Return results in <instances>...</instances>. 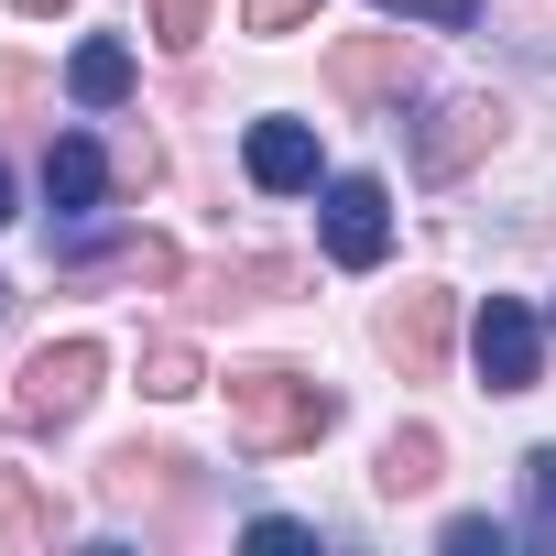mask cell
Returning a JSON list of instances; mask_svg holds the SVG:
<instances>
[{"label":"cell","instance_id":"cell-1","mask_svg":"<svg viewBox=\"0 0 556 556\" xmlns=\"http://www.w3.org/2000/svg\"><path fill=\"white\" fill-rule=\"evenodd\" d=\"M328 426H339V393H328V382H306V371H285V361H251V371H229V437H240L251 458L317 447Z\"/></svg>","mask_w":556,"mask_h":556},{"label":"cell","instance_id":"cell-2","mask_svg":"<svg viewBox=\"0 0 556 556\" xmlns=\"http://www.w3.org/2000/svg\"><path fill=\"white\" fill-rule=\"evenodd\" d=\"M99 371H110V361H99V339H55V350H34V361H23L12 415H23L34 437H45V426H77V415H88V393H99Z\"/></svg>","mask_w":556,"mask_h":556},{"label":"cell","instance_id":"cell-3","mask_svg":"<svg viewBox=\"0 0 556 556\" xmlns=\"http://www.w3.org/2000/svg\"><path fill=\"white\" fill-rule=\"evenodd\" d=\"M415 88V45L404 34H350V45H328V99L339 110H382V99H404Z\"/></svg>","mask_w":556,"mask_h":556},{"label":"cell","instance_id":"cell-4","mask_svg":"<svg viewBox=\"0 0 556 556\" xmlns=\"http://www.w3.org/2000/svg\"><path fill=\"white\" fill-rule=\"evenodd\" d=\"M393 251V197H382V175H339L328 186V262L339 273H371Z\"/></svg>","mask_w":556,"mask_h":556},{"label":"cell","instance_id":"cell-5","mask_svg":"<svg viewBox=\"0 0 556 556\" xmlns=\"http://www.w3.org/2000/svg\"><path fill=\"white\" fill-rule=\"evenodd\" d=\"M469 350H480V382H491V393H534V371H545V328H534V306H513V295L480 306Z\"/></svg>","mask_w":556,"mask_h":556},{"label":"cell","instance_id":"cell-6","mask_svg":"<svg viewBox=\"0 0 556 556\" xmlns=\"http://www.w3.org/2000/svg\"><path fill=\"white\" fill-rule=\"evenodd\" d=\"M491 142H502V99H447V110H426L415 164H426V175H469Z\"/></svg>","mask_w":556,"mask_h":556},{"label":"cell","instance_id":"cell-7","mask_svg":"<svg viewBox=\"0 0 556 556\" xmlns=\"http://www.w3.org/2000/svg\"><path fill=\"white\" fill-rule=\"evenodd\" d=\"M382 350L404 361V382H426V371L447 361V285H404V295L382 306Z\"/></svg>","mask_w":556,"mask_h":556},{"label":"cell","instance_id":"cell-8","mask_svg":"<svg viewBox=\"0 0 556 556\" xmlns=\"http://www.w3.org/2000/svg\"><path fill=\"white\" fill-rule=\"evenodd\" d=\"M240 164H251L262 197H306V186H317V131H306V121H251Z\"/></svg>","mask_w":556,"mask_h":556},{"label":"cell","instance_id":"cell-9","mask_svg":"<svg viewBox=\"0 0 556 556\" xmlns=\"http://www.w3.org/2000/svg\"><path fill=\"white\" fill-rule=\"evenodd\" d=\"M110 197V153L88 142V131H55V153H45V207L55 218H88Z\"/></svg>","mask_w":556,"mask_h":556},{"label":"cell","instance_id":"cell-10","mask_svg":"<svg viewBox=\"0 0 556 556\" xmlns=\"http://www.w3.org/2000/svg\"><path fill=\"white\" fill-rule=\"evenodd\" d=\"M66 534V502L34 480V469H0V556H34Z\"/></svg>","mask_w":556,"mask_h":556},{"label":"cell","instance_id":"cell-11","mask_svg":"<svg viewBox=\"0 0 556 556\" xmlns=\"http://www.w3.org/2000/svg\"><path fill=\"white\" fill-rule=\"evenodd\" d=\"M371 480L404 502V491H437L447 480V447H437V426H393L382 437V458H371Z\"/></svg>","mask_w":556,"mask_h":556},{"label":"cell","instance_id":"cell-12","mask_svg":"<svg viewBox=\"0 0 556 556\" xmlns=\"http://www.w3.org/2000/svg\"><path fill=\"white\" fill-rule=\"evenodd\" d=\"M66 99H77V110H121V99H131V45H110V34H99V45H77Z\"/></svg>","mask_w":556,"mask_h":556},{"label":"cell","instance_id":"cell-13","mask_svg":"<svg viewBox=\"0 0 556 556\" xmlns=\"http://www.w3.org/2000/svg\"><path fill=\"white\" fill-rule=\"evenodd\" d=\"M197 382H207V361H197L186 339H153V350H142V393H153V404H186Z\"/></svg>","mask_w":556,"mask_h":556},{"label":"cell","instance_id":"cell-14","mask_svg":"<svg viewBox=\"0 0 556 556\" xmlns=\"http://www.w3.org/2000/svg\"><path fill=\"white\" fill-rule=\"evenodd\" d=\"M164 469H175L164 447H121V458H110V502H153V491H164Z\"/></svg>","mask_w":556,"mask_h":556},{"label":"cell","instance_id":"cell-15","mask_svg":"<svg viewBox=\"0 0 556 556\" xmlns=\"http://www.w3.org/2000/svg\"><path fill=\"white\" fill-rule=\"evenodd\" d=\"M153 12V45L164 55H197V34H207V0H142Z\"/></svg>","mask_w":556,"mask_h":556},{"label":"cell","instance_id":"cell-16","mask_svg":"<svg viewBox=\"0 0 556 556\" xmlns=\"http://www.w3.org/2000/svg\"><path fill=\"white\" fill-rule=\"evenodd\" d=\"M382 12H404V23H437V34H469V23H480V0H382Z\"/></svg>","mask_w":556,"mask_h":556},{"label":"cell","instance_id":"cell-17","mask_svg":"<svg viewBox=\"0 0 556 556\" xmlns=\"http://www.w3.org/2000/svg\"><path fill=\"white\" fill-rule=\"evenodd\" d=\"M306 12H317V0H240V23H251V34H295Z\"/></svg>","mask_w":556,"mask_h":556},{"label":"cell","instance_id":"cell-18","mask_svg":"<svg viewBox=\"0 0 556 556\" xmlns=\"http://www.w3.org/2000/svg\"><path fill=\"white\" fill-rule=\"evenodd\" d=\"M251 545H262V556H306L317 534H306V523H285V513H262V523H251Z\"/></svg>","mask_w":556,"mask_h":556},{"label":"cell","instance_id":"cell-19","mask_svg":"<svg viewBox=\"0 0 556 556\" xmlns=\"http://www.w3.org/2000/svg\"><path fill=\"white\" fill-rule=\"evenodd\" d=\"M447 556H502V523H480V513H458V523H447Z\"/></svg>","mask_w":556,"mask_h":556},{"label":"cell","instance_id":"cell-20","mask_svg":"<svg viewBox=\"0 0 556 556\" xmlns=\"http://www.w3.org/2000/svg\"><path fill=\"white\" fill-rule=\"evenodd\" d=\"M34 99H45V77H34V66H12V55H0V121H12V110H34Z\"/></svg>","mask_w":556,"mask_h":556},{"label":"cell","instance_id":"cell-21","mask_svg":"<svg viewBox=\"0 0 556 556\" xmlns=\"http://www.w3.org/2000/svg\"><path fill=\"white\" fill-rule=\"evenodd\" d=\"M523 491H534V513L556 523V447H534V458H523Z\"/></svg>","mask_w":556,"mask_h":556},{"label":"cell","instance_id":"cell-22","mask_svg":"<svg viewBox=\"0 0 556 556\" xmlns=\"http://www.w3.org/2000/svg\"><path fill=\"white\" fill-rule=\"evenodd\" d=\"M0 229H12V175H0Z\"/></svg>","mask_w":556,"mask_h":556},{"label":"cell","instance_id":"cell-23","mask_svg":"<svg viewBox=\"0 0 556 556\" xmlns=\"http://www.w3.org/2000/svg\"><path fill=\"white\" fill-rule=\"evenodd\" d=\"M12 12H55V0H12Z\"/></svg>","mask_w":556,"mask_h":556},{"label":"cell","instance_id":"cell-24","mask_svg":"<svg viewBox=\"0 0 556 556\" xmlns=\"http://www.w3.org/2000/svg\"><path fill=\"white\" fill-rule=\"evenodd\" d=\"M0 306H12V285H0Z\"/></svg>","mask_w":556,"mask_h":556}]
</instances>
